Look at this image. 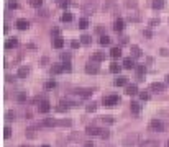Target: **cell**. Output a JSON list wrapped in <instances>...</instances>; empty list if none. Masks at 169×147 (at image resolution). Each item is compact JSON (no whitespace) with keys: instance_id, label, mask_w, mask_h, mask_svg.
<instances>
[{"instance_id":"cell-1","label":"cell","mask_w":169,"mask_h":147,"mask_svg":"<svg viewBox=\"0 0 169 147\" xmlns=\"http://www.w3.org/2000/svg\"><path fill=\"white\" fill-rule=\"evenodd\" d=\"M118 102H120L118 95H109V97H103L102 98V103L105 106H115V105H118Z\"/></svg>"},{"instance_id":"cell-2","label":"cell","mask_w":169,"mask_h":147,"mask_svg":"<svg viewBox=\"0 0 169 147\" xmlns=\"http://www.w3.org/2000/svg\"><path fill=\"white\" fill-rule=\"evenodd\" d=\"M82 98H84V97L76 92V93L67 95V97H66V103H69V105H79V103L82 102Z\"/></svg>"},{"instance_id":"cell-3","label":"cell","mask_w":169,"mask_h":147,"mask_svg":"<svg viewBox=\"0 0 169 147\" xmlns=\"http://www.w3.org/2000/svg\"><path fill=\"white\" fill-rule=\"evenodd\" d=\"M138 141V134H128L127 137L123 139V146L125 147H133Z\"/></svg>"},{"instance_id":"cell-4","label":"cell","mask_w":169,"mask_h":147,"mask_svg":"<svg viewBox=\"0 0 169 147\" xmlns=\"http://www.w3.org/2000/svg\"><path fill=\"white\" fill-rule=\"evenodd\" d=\"M149 128H151L153 131H156V133H162V131H164V124H162V121H159V119H153Z\"/></svg>"},{"instance_id":"cell-5","label":"cell","mask_w":169,"mask_h":147,"mask_svg":"<svg viewBox=\"0 0 169 147\" xmlns=\"http://www.w3.org/2000/svg\"><path fill=\"white\" fill-rule=\"evenodd\" d=\"M85 72L87 74H97L99 72V66H97V62H95V61L87 62V66H85Z\"/></svg>"},{"instance_id":"cell-6","label":"cell","mask_w":169,"mask_h":147,"mask_svg":"<svg viewBox=\"0 0 169 147\" xmlns=\"http://www.w3.org/2000/svg\"><path fill=\"white\" fill-rule=\"evenodd\" d=\"M17 28L18 30H28V26H30V21L26 20V18H18L17 20Z\"/></svg>"},{"instance_id":"cell-7","label":"cell","mask_w":169,"mask_h":147,"mask_svg":"<svg viewBox=\"0 0 169 147\" xmlns=\"http://www.w3.org/2000/svg\"><path fill=\"white\" fill-rule=\"evenodd\" d=\"M39 113H48L51 110V105H50V102L48 100H43V102H39Z\"/></svg>"},{"instance_id":"cell-8","label":"cell","mask_w":169,"mask_h":147,"mask_svg":"<svg viewBox=\"0 0 169 147\" xmlns=\"http://www.w3.org/2000/svg\"><path fill=\"white\" fill-rule=\"evenodd\" d=\"M17 46H18V38H15V36L5 41V49H13V48H17Z\"/></svg>"},{"instance_id":"cell-9","label":"cell","mask_w":169,"mask_h":147,"mask_svg":"<svg viewBox=\"0 0 169 147\" xmlns=\"http://www.w3.org/2000/svg\"><path fill=\"white\" fill-rule=\"evenodd\" d=\"M123 28H125V21L122 20V18H117V20H115V23H113V30H115L117 33H120Z\"/></svg>"},{"instance_id":"cell-10","label":"cell","mask_w":169,"mask_h":147,"mask_svg":"<svg viewBox=\"0 0 169 147\" xmlns=\"http://www.w3.org/2000/svg\"><path fill=\"white\" fill-rule=\"evenodd\" d=\"M85 133H87L89 136H100V128H95V126H87Z\"/></svg>"},{"instance_id":"cell-11","label":"cell","mask_w":169,"mask_h":147,"mask_svg":"<svg viewBox=\"0 0 169 147\" xmlns=\"http://www.w3.org/2000/svg\"><path fill=\"white\" fill-rule=\"evenodd\" d=\"M56 124H58V121H54L53 118H46L41 121V126H46V128H53V126H56Z\"/></svg>"},{"instance_id":"cell-12","label":"cell","mask_w":169,"mask_h":147,"mask_svg":"<svg viewBox=\"0 0 169 147\" xmlns=\"http://www.w3.org/2000/svg\"><path fill=\"white\" fill-rule=\"evenodd\" d=\"M151 90L161 93V92H164V84H161V82H154V84H151Z\"/></svg>"},{"instance_id":"cell-13","label":"cell","mask_w":169,"mask_h":147,"mask_svg":"<svg viewBox=\"0 0 169 147\" xmlns=\"http://www.w3.org/2000/svg\"><path fill=\"white\" fill-rule=\"evenodd\" d=\"M28 74H30V69L26 66H21L20 69H18V77H20V79H25Z\"/></svg>"},{"instance_id":"cell-14","label":"cell","mask_w":169,"mask_h":147,"mask_svg":"<svg viewBox=\"0 0 169 147\" xmlns=\"http://www.w3.org/2000/svg\"><path fill=\"white\" fill-rule=\"evenodd\" d=\"M113 84L117 85V87H123V85H127V77H123V75H118V77L115 79V82Z\"/></svg>"},{"instance_id":"cell-15","label":"cell","mask_w":169,"mask_h":147,"mask_svg":"<svg viewBox=\"0 0 169 147\" xmlns=\"http://www.w3.org/2000/svg\"><path fill=\"white\" fill-rule=\"evenodd\" d=\"M140 147H159V144L156 142V141L149 139V141H144V142H141Z\"/></svg>"},{"instance_id":"cell-16","label":"cell","mask_w":169,"mask_h":147,"mask_svg":"<svg viewBox=\"0 0 169 147\" xmlns=\"http://www.w3.org/2000/svg\"><path fill=\"white\" fill-rule=\"evenodd\" d=\"M103 59H105V54L100 53V51H95L94 56H92V61H95V62H100V61H103Z\"/></svg>"},{"instance_id":"cell-17","label":"cell","mask_w":169,"mask_h":147,"mask_svg":"<svg viewBox=\"0 0 169 147\" xmlns=\"http://www.w3.org/2000/svg\"><path fill=\"white\" fill-rule=\"evenodd\" d=\"M123 67H125V69H133V67H135L133 57H127V59L123 61Z\"/></svg>"},{"instance_id":"cell-18","label":"cell","mask_w":169,"mask_h":147,"mask_svg":"<svg viewBox=\"0 0 169 147\" xmlns=\"http://www.w3.org/2000/svg\"><path fill=\"white\" fill-rule=\"evenodd\" d=\"M130 108H131V111H133L135 115H138V113L141 111V105H140L138 102H131V103H130Z\"/></svg>"},{"instance_id":"cell-19","label":"cell","mask_w":169,"mask_h":147,"mask_svg":"<svg viewBox=\"0 0 169 147\" xmlns=\"http://www.w3.org/2000/svg\"><path fill=\"white\" fill-rule=\"evenodd\" d=\"M110 56L113 57V59H117V57L122 56V49L118 48V46H115V48H112V51H110Z\"/></svg>"},{"instance_id":"cell-20","label":"cell","mask_w":169,"mask_h":147,"mask_svg":"<svg viewBox=\"0 0 169 147\" xmlns=\"http://www.w3.org/2000/svg\"><path fill=\"white\" fill-rule=\"evenodd\" d=\"M63 46H64V39H63V38H59V36H58V38H54V41H53V48L61 49Z\"/></svg>"},{"instance_id":"cell-21","label":"cell","mask_w":169,"mask_h":147,"mask_svg":"<svg viewBox=\"0 0 169 147\" xmlns=\"http://www.w3.org/2000/svg\"><path fill=\"white\" fill-rule=\"evenodd\" d=\"M125 93H127V95H135V93H138V87H136L135 84L128 85L127 90H125Z\"/></svg>"},{"instance_id":"cell-22","label":"cell","mask_w":169,"mask_h":147,"mask_svg":"<svg viewBox=\"0 0 169 147\" xmlns=\"http://www.w3.org/2000/svg\"><path fill=\"white\" fill-rule=\"evenodd\" d=\"M51 72H53V74H61V72H64V66H63V64H53V69H51Z\"/></svg>"},{"instance_id":"cell-23","label":"cell","mask_w":169,"mask_h":147,"mask_svg":"<svg viewBox=\"0 0 169 147\" xmlns=\"http://www.w3.org/2000/svg\"><path fill=\"white\" fill-rule=\"evenodd\" d=\"M164 7V0H153V8L154 10H161Z\"/></svg>"},{"instance_id":"cell-24","label":"cell","mask_w":169,"mask_h":147,"mask_svg":"<svg viewBox=\"0 0 169 147\" xmlns=\"http://www.w3.org/2000/svg\"><path fill=\"white\" fill-rule=\"evenodd\" d=\"M77 93H81L82 97H90L94 92H92V88H81V90H76Z\"/></svg>"},{"instance_id":"cell-25","label":"cell","mask_w":169,"mask_h":147,"mask_svg":"<svg viewBox=\"0 0 169 147\" xmlns=\"http://www.w3.org/2000/svg\"><path fill=\"white\" fill-rule=\"evenodd\" d=\"M120 70H122V66H118L117 62H112V64H110V72H113V74H118Z\"/></svg>"},{"instance_id":"cell-26","label":"cell","mask_w":169,"mask_h":147,"mask_svg":"<svg viewBox=\"0 0 169 147\" xmlns=\"http://www.w3.org/2000/svg\"><path fill=\"white\" fill-rule=\"evenodd\" d=\"M110 41H112V39H110V38H109V36H107V35L100 36V39H99V43H100V44H102V46H109V44H110Z\"/></svg>"},{"instance_id":"cell-27","label":"cell","mask_w":169,"mask_h":147,"mask_svg":"<svg viewBox=\"0 0 169 147\" xmlns=\"http://www.w3.org/2000/svg\"><path fill=\"white\" fill-rule=\"evenodd\" d=\"M131 56L133 57H140L141 56V49L138 46H131Z\"/></svg>"},{"instance_id":"cell-28","label":"cell","mask_w":169,"mask_h":147,"mask_svg":"<svg viewBox=\"0 0 169 147\" xmlns=\"http://www.w3.org/2000/svg\"><path fill=\"white\" fill-rule=\"evenodd\" d=\"M94 10H95V5H94V4H87V5L84 7V12H85V13H89V15L94 13Z\"/></svg>"},{"instance_id":"cell-29","label":"cell","mask_w":169,"mask_h":147,"mask_svg":"<svg viewBox=\"0 0 169 147\" xmlns=\"http://www.w3.org/2000/svg\"><path fill=\"white\" fill-rule=\"evenodd\" d=\"M61 20H63L64 23H67V21H72V13H69V12H66V13H63V17H61Z\"/></svg>"},{"instance_id":"cell-30","label":"cell","mask_w":169,"mask_h":147,"mask_svg":"<svg viewBox=\"0 0 169 147\" xmlns=\"http://www.w3.org/2000/svg\"><path fill=\"white\" fill-rule=\"evenodd\" d=\"M87 26H89L87 18H81V20H79V28H81V30H85Z\"/></svg>"},{"instance_id":"cell-31","label":"cell","mask_w":169,"mask_h":147,"mask_svg":"<svg viewBox=\"0 0 169 147\" xmlns=\"http://www.w3.org/2000/svg\"><path fill=\"white\" fill-rule=\"evenodd\" d=\"M136 70H138V77H140V80H143V79H141V75L146 72V67H144V66H138Z\"/></svg>"},{"instance_id":"cell-32","label":"cell","mask_w":169,"mask_h":147,"mask_svg":"<svg viewBox=\"0 0 169 147\" xmlns=\"http://www.w3.org/2000/svg\"><path fill=\"white\" fill-rule=\"evenodd\" d=\"M30 4H31V7L39 8V7L43 5V0H30Z\"/></svg>"},{"instance_id":"cell-33","label":"cell","mask_w":169,"mask_h":147,"mask_svg":"<svg viewBox=\"0 0 169 147\" xmlns=\"http://www.w3.org/2000/svg\"><path fill=\"white\" fill-rule=\"evenodd\" d=\"M100 137H102V139H109V137H110L109 129H100Z\"/></svg>"},{"instance_id":"cell-34","label":"cell","mask_w":169,"mask_h":147,"mask_svg":"<svg viewBox=\"0 0 169 147\" xmlns=\"http://www.w3.org/2000/svg\"><path fill=\"white\" fill-rule=\"evenodd\" d=\"M10 136H12V129H10L8 126H5V128H4V137H5V139H8Z\"/></svg>"},{"instance_id":"cell-35","label":"cell","mask_w":169,"mask_h":147,"mask_svg":"<svg viewBox=\"0 0 169 147\" xmlns=\"http://www.w3.org/2000/svg\"><path fill=\"white\" fill-rule=\"evenodd\" d=\"M95 108H97V105L92 102V103H89V105H87V108H85V110H87L89 113H92V111H95Z\"/></svg>"},{"instance_id":"cell-36","label":"cell","mask_w":169,"mask_h":147,"mask_svg":"<svg viewBox=\"0 0 169 147\" xmlns=\"http://www.w3.org/2000/svg\"><path fill=\"white\" fill-rule=\"evenodd\" d=\"M81 41H82V44H90V36L84 35V36L81 38Z\"/></svg>"},{"instance_id":"cell-37","label":"cell","mask_w":169,"mask_h":147,"mask_svg":"<svg viewBox=\"0 0 169 147\" xmlns=\"http://www.w3.org/2000/svg\"><path fill=\"white\" fill-rule=\"evenodd\" d=\"M102 121H103V122H109V124H112L115 119H113L112 116H102Z\"/></svg>"},{"instance_id":"cell-38","label":"cell","mask_w":169,"mask_h":147,"mask_svg":"<svg viewBox=\"0 0 169 147\" xmlns=\"http://www.w3.org/2000/svg\"><path fill=\"white\" fill-rule=\"evenodd\" d=\"M140 98L143 100V102H146V100H149V95L146 93V92H141V93H140Z\"/></svg>"},{"instance_id":"cell-39","label":"cell","mask_w":169,"mask_h":147,"mask_svg":"<svg viewBox=\"0 0 169 147\" xmlns=\"http://www.w3.org/2000/svg\"><path fill=\"white\" fill-rule=\"evenodd\" d=\"M58 111H59V113H64V111H66V110H67V106H64V102H61V105L59 106H58Z\"/></svg>"},{"instance_id":"cell-40","label":"cell","mask_w":169,"mask_h":147,"mask_svg":"<svg viewBox=\"0 0 169 147\" xmlns=\"http://www.w3.org/2000/svg\"><path fill=\"white\" fill-rule=\"evenodd\" d=\"M63 66H64V70H66V72H71V69H72V67H71L69 61H66V64H63Z\"/></svg>"},{"instance_id":"cell-41","label":"cell","mask_w":169,"mask_h":147,"mask_svg":"<svg viewBox=\"0 0 169 147\" xmlns=\"http://www.w3.org/2000/svg\"><path fill=\"white\" fill-rule=\"evenodd\" d=\"M26 136H28V137H35V129H33V128L26 129Z\"/></svg>"},{"instance_id":"cell-42","label":"cell","mask_w":169,"mask_h":147,"mask_svg":"<svg viewBox=\"0 0 169 147\" xmlns=\"http://www.w3.org/2000/svg\"><path fill=\"white\" fill-rule=\"evenodd\" d=\"M46 88H56V82H46Z\"/></svg>"},{"instance_id":"cell-43","label":"cell","mask_w":169,"mask_h":147,"mask_svg":"<svg viewBox=\"0 0 169 147\" xmlns=\"http://www.w3.org/2000/svg\"><path fill=\"white\" fill-rule=\"evenodd\" d=\"M58 124H61V126H71V121H69V119H66V121H59Z\"/></svg>"},{"instance_id":"cell-44","label":"cell","mask_w":169,"mask_h":147,"mask_svg":"<svg viewBox=\"0 0 169 147\" xmlns=\"http://www.w3.org/2000/svg\"><path fill=\"white\" fill-rule=\"evenodd\" d=\"M61 57H63L64 61H69L71 59V54H67V53H64V54H61Z\"/></svg>"},{"instance_id":"cell-45","label":"cell","mask_w":169,"mask_h":147,"mask_svg":"<svg viewBox=\"0 0 169 147\" xmlns=\"http://www.w3.org/2000/svg\"><path fill=\"white\" fill-rule=\"evenodd\" d=\"M8 7H10V8H18V4H17V2H10Z\"/></svg>"},{"instance_id":"cell-46","label":"cell","mask_w":169,"mask_h":147,"mask_svg":"<svg viewBox=\"0 0 169 147\" xmlns=\"http://www.w3.org/2000/svg\"><path fill=\"white\" fill-rule=\"evenodd\" d=\"M7 118H8V119H15V113L8 111V113H7Z\"/></svg>"},{"instance_id":"cell-47","label":"cell","mask_w":169,"mask_h":147,"mask_svg":"<svg viewBox=\"0 0 169 147\" xmlns=\"http://www.w3.org/2000/svg\"><path fill=\"white\" fill-rule=\"evenodd\" d=\"M18 102H25V100H26V97H25V95H18Z\"/></svg>"},{"instance_id":"cell-48","label":"cell","mask_w":169,"mask_h":147,"mask_svg":"<svg viewBox=\"0 0 169 147\" xmlns=\"http://www.w3.org/2000/svg\"><path fill=\"white\" fill-rule=\"evenodd\" d=\"M67 5H69V0H63L61 2V7H67Z\"/></svg>"},{"instance_id":"cell-49","label":"cell","mask_w":169,"mask_h":147,"mask_svg":"<svg viewBox=\"0 0 169 147\" xmlns=\"http://www.w3.org/2000/svg\"><path fill=\"white\" fill-rule=\"evenodd\" d=\"M71 46L76 49V48H79V43H77V41H72V43H71Z\"/></svg>"},{"instance_id":"cell-50","label":"cell","mask_w":169,"mask_h":147,"mask_svg":"<svg viewBox=\"0 0 169 147\" xmlns=\"http://www.w3.org/2000/svg\"><path fill=\"white\" fill-rule=\"evenodd\" d=\"M84 147H94V144L92 142H84Z\"/></svg>"},{"instance_id":"cell-51","label":"cell","mask_w":169,"mask_h":147,"mask_svg":"<svg viewBox=\"0 0 169 147\" xmlns=\"http://www.w3.org/2000/svg\"><path fill=\"white\" fill-rule=\"evenodd\" d=\"M144 36H148V38H149V36H151V31H149V30H146V31H144Z\"/></svg>"},{"instance_id":"cell-52","label":"cell","mask_w":169,"mask_h":147,"mask_svg":"<svg viewBox=\"0 0 169 147\" xmlns=\"http://www.w3.org/2000/svg\"><path fill=\"white\" fill-rule=\"evenodd\" d=\"M166 80H168V84H169V75H168V77H166Z\"/></svg>"},{"instance_id":"cell-53","label":"cell","mask_w":169,"mask_h":147,"mask_svg":"<svg viewBox=\"0 0 169 147\" xmlns=\"http://www.w3.org/2000/svg\"><path fill=\"white\" fill-rule=\"evenodd\" d=\"M166 147H169V141H168V146H166Z\"/></svg>"},{"instance_id":"cell-54","label":"cell","mask_w":169,"mask_h":147,"mask_svg":"<svg viewBox=\"0 0 169 147\" xmlns=\"http://www.w3.org/2000/svg\"><path fill=\"white\" fill-rule=\"evenodd\" d=\"M43 147H50V146H43Z\"/></svg>"},{"instance_id":"cell-55","label":"cell","mask_w":169,"mask_h":147,"mask_svg":"<svg viewBox=\"0 0 169 147\" xmlns=\"http://www.w3.org/2000/svg\"><path fill=\"white\" fill-rule=\"evenodd\" d=\"M102 147H105V146H102Z\"/></svg>"}]
</instances>
